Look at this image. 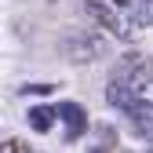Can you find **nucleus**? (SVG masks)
Masks as SVG:
<instances>
[{"mask_svg": "<svg viewBox=\"0 0 153 153\" xmlns=\"http://www.w3.org/2000/svg\"><path fill=\"white\" fill-rule=\"evenodd\" d=\"M0 153H29V146H22L18 139H7V142H4V149H0Z\"/></svg>", "mask_w": 153, "mask_h": 153, "instance_id": "nucleus-1", "label": "nucleus"}]
</instances>
